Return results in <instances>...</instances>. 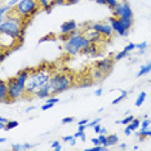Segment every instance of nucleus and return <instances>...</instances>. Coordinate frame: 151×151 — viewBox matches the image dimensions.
I'll list each match as a JSON object with an SVG mask.
<instances>
[{"mask_svg":"<svg viewBox=\"0 0 151 151\" xmlns=\"http://www.w3.org/2000/svg\"><path fill=\"white\" fill-rule=\"evenodd\" d=\"M0 122H1V123H8L9 120H8V119H5V118H3V116H1V118H0Z\"/></svg>","mask_w":151,"mask_h":151,"instance_id":"nucleus-53","label":"nucleus"},{"mask_svg":"<svg viewBox=\"0 0 151 151\" xmlns=\"http://www.w3.org/2000/svg\"><path fill=\"white\" fill-rule=\"evenodd\" d=\"M98 138H99V143H101V145L109 147V143H107V134H102V133H101V134L98 136Z\"/></svg>","mask_w":151,"mask_h":151,"instance_id":"nucleus-27","label":"nucleus"},{"mask_svg":"<svg viewBox=\"0 0 151 151\" xmlns=\"http://www.w3.org/2000/svg\"><path fill=\"white\" fill-rule=\"evenodd\" d=\"M88 123H89L88 119H83V120H80V122L78 123V125H88Z\"/></svg>","mask_w":151,"mask_h":151,"instance_id":"nucleus-45","label":"nucleus"},{"mask_svg":"<svg viewBox=\"0 0 151 151\" xmlns=\"http://www.w3.org/2000/svg\"><path fill=\"white\" fill-rule=\"evenodd\" d=\"M52 149L56 150V151H61V150H62V145H61L60 141H53V142H52Z\"/></svg>","mask_w":151,"mask_h":151,"instance_id":"nucleus-31","label":"nucleus"},{"mask_svg":"<svg viewBox=\"0 0 151 151\" xmlns=\"http://www.w3.org/2000/svg\"><path fill=\"white\" fill-rule=\"evenodd\" d=\"M119 149L124 150V149H127V145H125V143H122V145H119Z\"/></svg>","mask_w":151,"mask_h":151,"instance_id":"nucleus-54","label":"nucleus"},{"mask_svg":"<svg viewBox=\"0 0 151 151\" xmlns=\"http://www.w3.org/2000/svg\"><path fill=\"white\" fill-rule=\"evenodd\" d=\"M132 132H133V130L130 129V127H129V125H125V129H124V134H125V136H130V134H132Z\"/></svg>","mask_w":151,"mask_h":151,"instance_id":"nucleus-41","label":"nucleus"},{"mask_svg":"<svg viewBox=\"0 0 151 151\" xmlns=\"http://www.w3.org/2000/svg\"><path fill=\"white\" fill-rule=\"evenodd\" d=\"M88 125H79V128H78V130H81V132H84L85 130V128H87Z\"/></svg>","mask_w":151,"mask_h":151,"instance_id":"nucleus-51","label":"nucleus"},{"mask_svg":"<svg viewBox=\"0 0 151 151\" xmlns=\"http://www.w3.org/2000/svg\"><path fill=\"white\" fill-rule=\"evenodd\" d=\"M35 109L34 106H31V107H29V109H26V112H30V111H32V110Z\"/></svg>","mask_w":151,"mask_h":151,"instance_id":"nucleus-56","label":"nucleus"},{"mask_svg":"<svg viewBox=\"0 0 151 151\" xmlns=\"http://www.w3.org/2000/svg\"><path fill=\"white\" fill-rule=\"evenodd\" d=\"M52 75V68L47 63L40 65L36 68H31V73H30V76L27 79L26 84V97L35 96V93L40 88L49 83Z\"/></svg>","mask_w":151,"mask_h":151,"instance_id":"nucleus-2","label":"nucleus"},{"mask_svg":"<svg viewBox=\"0 0 151 151\" xmlns=\"http://www.w3.org/2000/svg\"><path fill=\"white\" fill-rule=\"evenodd\" d=\"M136 45H137V49H139V50H145V49H146V47H147V43H146V42H143V43L136 44Z\"/></svg>","mask_w":151,"mask_h":151,"instance_id":"nucleus-39","label":"nucleus"},{"mask_svg":"<svg viewBox=\"0 0 151 151\" xmlns=\"http://www.w3.org/2000/svg\"><path fill=\"white\" fill-rule=\"evenodd\" d=\"M5 141H6V138H5V137H0V143H4Z\"/></svg>","mask_w":151,"mask_h":151,"instance_id":"nucleus-55","label":"nucleus"},{"mask_svg":"<svg viewBox=\"0 0 151 151\" xmlns=\"http://www.w3.org/2000/svg\"><path fill=\"white\" fill-rule=\"evenodd\" d=\"M92 143H93L94 146L101 145V143H99V138H98V137H97V138H92Z\"/></svg>","mask_w":151,"mask_h":151,"instance_id":"nucleus-47","label":"nucleus"},{"mask_svg":"<svg viewBox=\"0 0 151 151\" xmlns=\"http://www.w3.org/2000/svg\"><path fill=\"white\" fill-rule=\"evenodd\" d=\"M50 96H52V91H50V85L49 83H48L47 85H44V87H42L39 89V91L35 93V97L40 98V99H47L49 98Z\"/></svg>","mask_w":151,"mask_h":151,"instance_id":"nucleus-14","label":"nucleus"},{"mask_svg":"<svg viewBox=\"0 0 151 151\" xmlns=\"http://www.w3.org/2000/svg\"><path fill=\"white\" fill-rule=\"evenodd\" d=\"M118 3H119L118 0H106V5H107V8L111 9V11L118 5Z\"/></svg>","mask_w":151,"mask_h":151,"instance_id":"nucleus-30","label":"nucleus"},{"mask_svg":"<svg viewBox=\"0 0 151 151\" xmlns=\"http://www.w3.org/2000/svg\"><path fill=\"white\" fill-rule=\"evenodd\" d=\"M78 30V23L74 21V19H68V21L63 22L62 25H61V29L60 31L61 34H65V35H70L71 32L76 31Z\"/></svg>","mask_w":151,"mask_h":151,"instance_id":"nucleus-13","label":"nucleus"},{"mask_svg":"<svg viewBox=\"0 0 151 151\" xmlns=\"http://www.w3.org/2000/svg\"><path fill=\"white\" fill-rule=\"evenodd\" d=\"M109 23L112 26L114 32L119 34L120 36H127L133 26V18H119L111 16L109 18Z\"/></svg>","mask_w":151,"mask_h":151,"instance_id":"nucleus-7","label":"nucleus"},{"mask_svg":"<svg viewBox=\"0 0 151 151\" xmlns=\"http://www.w3.org/2000/svg\"><path fill=\"white\" fill-rule=\"evenodd\" d=\"M81 32L87 36V39L89 40V42L93 43V44H98V43H101L102 40H104V36H102L98 31H96L93 27H92V25L89 27H87V29H84Z\"/></svg>","mask_w":151,"mask_h":151,"instance_id":"nucleus-10","label":"nucleus"},{"mask_svg":"<svg viewBox=\"0 0 151 151\" xmlns=\"http://www.w3.org/2000/svg\"><path fill=\"white\" fill-rule=\"evenodd\" d=\"M137 136H142V137H151V130L147 128V129H141V132H137Z\"/></svg>","mask_w":151,"mask_h":151,"instance_id":"nucleus-28","label":"nucleus"},{"mask_svg":"<svg viewBox=\"0 0 151 151\" xmlns=\"http://www.w3.org/2000/svg\"><path fill=\"white\" fill-rule=\"evenodd\" d=\"M30 73H31V68H23L17 73L16 76L9 78L6 80L8 81V93L11 99L17 101L22 97H26V84Z\"/></svg>","mask_w":151,"mask_h":151,"instance_id":"nucleus-3","label":"nucleus"},{"mask_svg":"<svg viewBox=\"0 0 151 151\" xmlns=\"http://www.w3.org/2000/svg\"><path fill=\"white\" fill-rule=\"evenodd\" d=\"M12 150L21 151V150H23V145H21V143H13V145H12Z\"/></svg>","mask_w":151,"mask_h":151,"instance_id":"nucleus-37","label":"nucleus"},{"mask_svg":"<svg viewBox=\"0 0 151 151\" xmlns=\"http://www.w3.org/2000/svg\"><path fill=\"white\" fill-rule=\"evenodd\" d=\"M127 56H128V52H127V50H124V49H123L122 52H119V53L116 54V56H115L114 58H115V61H120V60H123V58H125Z\"/></svg>","mask_w":151,"mask_h":151,"instance_id":"nucleus-29","label":"nucleus"},{"mask_svg":"<svg viewBox=\"0 0 151 151\" xmlns=\"http://www.w3.org/2000/svg\"><path fill=\"white\" fill-rule=\"evenodd\" d=\"M150 71H151V61H150V62H147L146 65H143V66H141L138 74H137V76L141 78V76H143V75L149 74Z\"/></svg>","mask_w":151,"mask_h":151,"instance_id":"nucleus-17","label":"nucleus"},{"mask_svg":"<svg viewBox=\"0 0 151 151\" xmlns=\"http://www.w3.org/2000/svg\"><path fill=\"white\" fill-rule=\"evenodd\" d=\"M112 16L119 17V18H133V11L128 0H122L118 3V5L112 9Z\"/></svg>","mask_w":151,"mask_h":151,"instance_id":"nucleus-8","label":"nucleus"},{"mask_svg":"<svg viewBox=\"0 0 151 151\" xmlns=\"http://www.w3.org/2000/svg\"><path fill=\"white\" fill-rule=\"evenodd\" d=\"M40 4V8L44 9L47 13H49L50 11H52V0H37Z\"/></svg>","mask_w":151,"mask_h":151,"instance_id":"nucleus-16","label":"nucleus"},{"mask_svg":"<svg viewBox=\"0 0 151 151\" xmlns=\"http://www.w3.org/2000/svg\"><path fill=\"white\" fill-rule=\"evenodd\" d=\"M19 1H21V0H9V1H8V5H9V6H12V8H13V6H16Z\"/></svg>","mask_w":151,"mask_h":151,"instance_id":"nucleus-42","label":"nucleus"},{"mask_svg":"<svg viewBox=\"0 0 151 151\" xmlns=\"http://www.w3.org/2000/svg\"><path fill=\"white\" fill-rule=\"evenodd\" d=\"M118 142H119L118 134H110V136H107V143H109V146H114Z\"/></svg>","mask_w":151,"mask_h":151,"instance_id":"nucleus-21","label":"nucleus"},{"mask_svg":"<svg viewBox=\"0 0 151 151\" xmlns=\"http://www.w3.org/2000/svg\"><path fill=\"white\" fill-rule=\"evenodd\" d=\"M63 142H68L71 146H74V145H76V137L75 136H65Z\"/></svg>","mask_w":151,"mask_h":151,"instance_id":"nucleus-25","label":"nucleus"},{"mask_svg":"<svg viewBox=\"0 0 151 151\" xmlns=\"http://www.w3.org/2000/svg\"><path fill=\"white\" fill-rule=\"evenodd\" d=\"M134 119L133 118V115H128V116H125L123 120H116V124H123V125H128V124H130L132 123V120Z\"/></svg>","mask_w":151,"mask_h":151,"instance_id":"nucleus-22","label":"nucleus"},{"mask_svg":"<svg viewBox=\"0 0 151 151\" xmlns=\"http://www.w3.org/2000/svg\"><path fill=\"white\" fill-rule=\"evenodd\" d=\"M32 147H34L32 145H30V143H27V142L23 143V150H31Z\"/></svg>","mask_w":151,"mask_h":151,"instance_id":"nucleus-46","label":"nucleus"},{"mask_svg":"<svg viewBox=\"0 0 151 151\" xmlns=\"http://www.w3.org/2000/svg\"><path fill=\"white\" fill-rule=\"evenodd\" d=\"M56 5H66V1L65 0H52V6Z\"/></svg>","mask_w":151,"mask_h":151,"instance_id":"nucleus-36","label":"nucleus"},{"mask_svg":"<svg viewBox=\"0 0 151 151\" xmlns=\"http://www.w3.org/2000/svg\"><path fill=\"white\" fill-rule=\"evenodd\" d=\"M40 4L37 0H21L16 6H13V12L21 16L23 19L29 21L39 12Z\"/></svg>","mask_w":151,"mask_h":151,"instance_id":"nucleus-6","label":"nucleus"},{"mask_svg":"<svg viewBox=\"0 0 151 151\" xmlns=\"http://www.w3.org/2000/svg\"><path fill=\"white\" fill-rule=\"evenodd\" d=\"M149 127H151V120L145 119L143 122H141V129H147Z\"/></svg>","mask_w":151,"mask_h":151,"instance_id":"nucleus-32","label":"nucleus"},{"mask_svg":"<svg viewBox=\"0 0 151 151\" xmlns=\"http://www.w3.org/2000/svg\"><path fill=\"white\" fill-rule=\"evenodd\" d=\"M99 122H101V119L99 118H97L96 120H93V122H91V123H88V127H92L93 128L94 125H97V124H99Z\"/></svg>","mask_w":151,"mask_h":151,"instance_id":"nucleus-40","label":"nucleus"},{"mask_svg":"<svg viewBox=\"0 0 151 151\" xmlns=\"http://www.w3.org/2000/svg\"><path fill=\"white\" fill-rule=\"evenodd\" d=\"M134 49H137V45H136L134 43H129L128 45L124 48V50H127L128 53H129V52H132V50H134Z\"/></svg>","mask_w":151,"mask_h":151,"instance_id":"nucleus-33","label":"nucleus"},{"mask_svg":"<svg viewBox=\"0 0 151 151\" xmlns=\"http://www.w3.org/2000/svg\"><path fill=\"white\" fill-rule=\"evenodd\" d=\"M58 101H60V98H58L57 96H50L49 98H47V102H50V104H54V105H56Z\"/></svg>","mask_w":151,"mask_h":151,"instance_id":"nucleus-34","label":"nucleus"},{"mask_svg":"<svg viewBox=\"0 0 151 151\" xmlns=\"http://www.w3.org/2000/svg\"><path fill=\"white\" fill-rule=\"evenodd\" d=\"M145 99H146V92H141V93L138 94V97H137V99H136L137 107H141V106L143 105V102H145Z\"/></svg>","mask_w":151,"mask_h":151,"instance_id":"nucleus-20","label":"nucleus"},{"mask_svg":"<svg viewBox=\"0 0 151 151\" xmlns=\"http://www.w3.org/2000/svg\"><path fill=\"white\" fill-rule=\"evenodd\" d=\"M53 106H54V104H50V102H47L45 105H43V106H42V110H43V111H47V110H50V109H52Z\"/></svg>","mask_w":151,"mask_h":151,"instance_id":"nucleus-38","label":"nucleus"},{"mask_svg":"<svg viewBox=\"0 0 151 151\" xmlns=\"http://www.w3.org/2000/svg\"><path fill=\"white\" fill-rule=\"evenodd\" d=\"M128 125L130 127V129H132L133 132H136V130L138 129V128H141V120L134 118V119L132 120V123H130V124H128Z\"/></svg>","mask_w":151,"mask_h":151,"instance_id":"nucleus-23","label":"nucleus"},{"mask_svg":"<svg viewBox=\"0 0 151 151\" xmlns=\"http://www.w3.org/2000/svg\"><path fill=\"white\" fill-rule=\"evenodd\" d=\"M89 45H91V42L87 39V36L76 30L68 35V40L65 43V52L70 56H76Z\"/></svg>","mask_w":151,"mask_h":151,"instance_id":"nucleus-4","label":"nucleus"},{"mask_svg":"<svg viewBox=\"0 0 151 151\" xmlns=\"http://www.w3.org/2000/svg\"><path fill=\"white\" fill-rule=\"evenodd\" d=\"M52 96H58L60 93H63L67 89H70L74 85V76L68 73H53L49 81Z\"/></svg>","mask_w":151,"mask_h":151,"instance_id":"nucleus-5","label":"nucleus"},{"mask_svg":"<svg viewBox=\"0 0 151 151\" xmlns=\"http://www.w3.org/2000/svg\"><path fill=\"white\" fill-rule=\"evenodd\" d=\"M80 139H81V142H85V139H87V136H85V133H84V132L81 133V136H80Z\"/></svg>","mask_w":151,"mask_h":151,"instance_id":"nucleus-50","label":"nucleus"},{"mask_svg":"<svg viewBox=\"0 0 151 151\" xmlns=\"http://www.w3.org/2000/svg\"><path fill=\"white\" fill-rule=\"evenodd\" d=\"M127 94H128V93H127V91H122V93H120L119 97H118V98H115L114 101H112V105H118L120 101H123V99L127 97Z\"/></svg>","mask_w":151,"mask_h":151,"instance_id":"nucleus-26","label":"nucleus"},{"mask_svg":"<svg viewBox=\"0 0 151 151\" xmlns=\"http://www.w3.org/2000/svg\"><path fill=\"white\" fill-rule=\"evenodd\" d=\"M26 23V19H23L21 16H18L13 11L8 13L5 19L0 21V43L8 40L11 44V49L21 44Z\"/></svg>","mask_w":151,"mask_h":151,"instance_id":"nucleus-1","label":"nucleus"},{"mask_svg":"<svg viewBox=\"0 0 151 151\" xmlns=\"http://www.w3.org/2000/svg\"><path fill=\"white\" fill-rule=\"evenodd\" d=\"M115 62H116L115 58L107 57V58H104V60L97 61V62L94 63V67L98 68L99 71H102L105 75H109L112 71V68H114V63Z\"/></svg>","mask_w":151,"mask_h":151,"instance_id":"nucleus-9","label":"nucleus"},{"mask_svg":"<svg viewBox=\"0 0 151 151\" xmlns=\"http://www.w3.org/2000/svg\"><path fill=\"white\" fill-rule=\"evenodd\" d=\"M83 54H87V56H92V57H97L99 52H98V47H97V44H93V43H91V45L87 47L85 49L81 52Z\"/></svg>","mask_w":151,"mask_h":151,"instance_id":"nucleus-15","label":"nucleus"},{"mask_svg":"<svg viewBox=\"0 0 151 151\" xmlns=\"http://www.w3.org/2000/svg\"><path fill=\"white\" fill-rule=\"evenodd\" d=\"M106 76V75L102 73V71H99L98 68H96L94 67V70H93V73H92V78H93V80H102Z\"/></svg>","mask_w":151,"mask_h":151,"instance_id":"nucleus-19","label":"nucleus"},{"mask_svg":"<svg viewBox=\"0 0 151 151\" xmlns=\"http://www.w3.org/2000/svg\"><path fill=\"white\" fill-rule=\"evenodd\" d=\"M94 94L97 96V97H99V96H102V89H101V88H99V89H97V91L94 92Z\"/></svg>","mask_w":151,"mask_h":151,"instance_id":"nucleus-49","label":"nucleus"},{"mask_svg":"<svg viewBox=\"0 0 151 151\" xmlns=\"http://www.w3.org/2000/svg\"><path fill=\"white\" fill-rule=\"evenodd\" d=\"M13 11L12 6H9L8 4L6 5H1V8H0V21H3V19H5V14L6 13H11Z\"/></svg>","mask_w":151,"mask_h":151,"instance_id":"nucleus-18","label":"nucleus"},{"mask_svg":"<svg viewBox=\"0 0 151 151\" xmlns=\"http://www.w3.org/2000/svg\"><path fill=\"white\" fill-rule=\"evenodd\" d=\"M101 128H102V127L99 125V124L94 125V127H93V129H94V133H98V134H99V133H101Z\"/></svg>","mask_w":151,"mask_h":151,"instance_id":"nucleus-44","label":"nucleus"},{"mask_svg":"<svg viewBox=\"0 0 151 151\" xmlns=\"http://www.w3.org/2000/svg\"><path fill=\"white\" fill-rule=\"evenodd\" d=\"M66 1V5H74V4H78L80 0H65Z\"/></svg>","mask_w":151,"mask_h":151,"instance_id":"nucleus-43","label":"nucleus"},{"mask_svg":"<svg viewBox=\"0 0 151 151\" xmlns=\"http://www.w3.org/2000/svg\"><path fill=\"white\" fill-rule=\"evenodd\" d=\"M94 1L99 5H106V0H94Z\"/></svg>","mask_w":151,"mask_h":151,"instance_id":"nucleus-48","label":"nucleus"},{"mask_svg":"<svg viewBox=\"0 0 151 151\" xmlns=\"http://www.w3.org/2000/svg\"><path fill=\"white\" fill-rule=\"evenodd\" d=\"M19 123L17 122V120H9L8 123H6V127H5V130H11V129H14L18 127Z\"/></svg>","mask_w":151,"mask_h":151,"instance_id":"nucleus-24","label":"nucleus"},{"mask_svg":"<svg viewBox=\"0 0 151 151\" xmlns=\"http://www.w3.org/2000/svg\"><path fill=\"white\" fill-rule=\"evenodd\" d=\"M73 122H74L73 116H67V118H63L62 120H61V123H62V124H70V123H73Z\"/></svg>","mask_w":151,"mask_h":151,"instance_id":"nucleus-35","label":"nucleus"},{"mask_svg":"<svg viewBox=\"0 0 151 151\" xmlns=\"http://www.w3.org/2000/svg\"><path fill=\"white\" fill-rule=\"evenodd\" d=\"M101 133H102V134H106V133H107V129L102 127V128H101ZM101 133H99V134H101Z\"/></svg>","mask_w":151,"mask_h":151,"instance_id":"nucleus-52","label":"nucleus"},{"mask_svg":"<svg viewBox=\"0 0 151 151\" xmlns=\"http://www.w3.org/2000/svg\"><path fill=\"white\" fill-rule=\"evenodd\" d=\"M0 101H1V104H12V102H14L13 99H11V97H9L8 81L6 80L0 81Z\"/></svg>","mask_w":151,"mask_h":151,"instance_id":"nucleus-12","label":"nucleus"},{"mask_svg":"<svg viewBox=\"0 0 151 151\" xmlns=\"http://www.w3.org/2000/svg\"><path fill=\"white\" fill-rule=\"evenodd\" d=\"M92 27H93L96 31H98L104 37H111L112 36V32H114V30H112V26L110 25V23L97 22V23H93Z\"/></svg>","mask_w":151,"mask_h":151,"instance_id":"nucleus-11","label":"nucleus"}]
</instances>
